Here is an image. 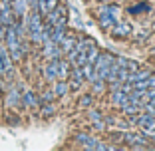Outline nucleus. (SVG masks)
Segmentation results:
<instances>
[{
	"label": "nucleus",
	"instance_id": "obj_1",
	"mask_svg": "<svg viewBox=\"0 0 155 151\" xmlns=\"http://www.w3.org/2000/svg\"><path fill=\"white\" fill-rule=\"evenodd\" d=\"M111 34H114L115 38L129 36V34H131V28H129V24H115V26L111 28Z\"/></svg>",
	"mask_w": 155,
	"mask_h": 151
},
{
	"label": "nucleus",
	"instance_id": "obj_2",
	"mask_svg": "<svg viewBox=\"0 0 155 151\" xmlns=\"http://www.w3.org/2000/svg\"><path fill=\"white\" fill-rule=\"evenodd\" d=\"M20 101H22V97H20V94L16 92V90H12V92L8 94V100H6V105H8V107H12V105H18Z\"/></svg>",
	"mask_w": 155,
	"mask_h": 151
},
{
	"label": "nucleus",
	"instance_id": "obj_3",
	"mask_svg": "<svg viewBox=\"0 0 155 151\" xmlns=\"http://www.w3.org/2000/svg\"><path fill=\"white\" fill-rule=\"evenodd\" d=\"M66 92H68V86H66V82H64V80H60V82L54 86V96L62 97V96H66Z\"/></svg>",
	"mask_w": 155,
	"mask_h": 151
},
{
	"label": "nucleus",
	"instance_id": "obj_4",
	"mask_svg": "<svg viewBox=\"0 0 155 151\" xmlns=\"http://www.w3.org/2000/svg\"><path fill=\"white\" fill-rule=\"evenodd\" d=\"M58 78L60 80L70 78V70H68V66H66V62H58Z\"/></svg>",
	"mask_w": 155,
	"mask_h": 151
},
{
	"label": "nucleus",
	"instance_id": "obj_5",
	"mask_svg": "<svg viewBox=\"0 0 155 151\" xmlns=\"http://www.w3.org/2000/svg\"><path fill=\"white\" fill-rule=\"evenodd\" d=\"M24 103H26V105H32V107H36V97H34L32 92H26V96H24Z\"/></svg>",
	"mask_w": 155,
	"mask_h": 151
},
{
	"label": "nucleus",
	"instance_id": "obj_6",
	"mask_svg": "<svg viewBox=\"0 0 155 151\" xmlns=\"http://www.w3.org/2000/svg\"><path fill=\"white\" fill-rule=\"evenodd\" d=\"M52 113H56V107L52 103H48V105H44V107H42V115H44V117H50Z\"/></svg>",
	"mask_w": 155,
	"mask_h": 151
},
{
	"label": "nucleus",
	"instance_id": "obj_7",
	"mask_svg": "<svg viewBox=\"0 0 155 151\" xmlns=\"http://www.w3.org/2000/svg\"><path fill=\"white\" fill-rule=\"evenodd\" d=\"M52 94H54V92H50V90H46V92H44V94L40 96V100H42V101H50L52 97H54Z\"/></svg>",
	"mask_w": 155,
	"mask_h": 151
},
{
	"label": "nucleus",
	"instance_id": "obj_8",
	"mask_svg": "<svg viewBox=\"0 0 155 151\" xmlns=\"http://www.w3.org/2000/svg\"><path fill=\"white\" fill-rule=\"evenodd\" d=\"M90 117L96 119V121H100V119H101V113H100V111H96V110H90Z\"/></svg>",
	"mask_w": 155,
	"mask_h": 151
},
{
	"label": "nucleus",
	"instance_id": "obj_9",
	"mask_svg": "<svg viewBox=\"0 0 155 151\" xmlns=\"http://www.w3.org/2000/svg\"><path fill=\"white\" fill-rule=\"evenodd\" d=\"M147 133H149V137H151V139L155 141V131H147Z\"/></svg>",
	"mask_w": 155,
	"mask_h": 151
}]
</instances>
